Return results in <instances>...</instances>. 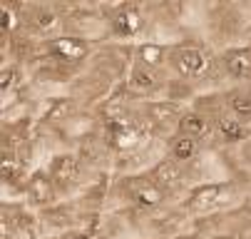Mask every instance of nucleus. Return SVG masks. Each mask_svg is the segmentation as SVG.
<instances>
[{"instance_id":"1","label":"nucleus","mask_w":251,"mask_h":239,"mask_svg":"<svg viewBox=\"0 0 251 239\" xmlns=\"http://www.w3.org/2000/svg\"><path fill=\"white\" fill-rule=\"evenodd\" d=\"M169 73L184 82H192L199 92L222 90L224 78L219 67V53L201 35H182L169 48Z\"/></svg>"},{"instance_id":"2","label":"nucleus","mask_w":251,"mask_h":239,"mask_svg":"<svg viewBox=\"0 0 251 239\" xmlns=\"http://www.w3.org/2000/svg\"><path fill=\"white\" fill-rule=\"evenodd\" d=\"M246 197H251L246 182L236 177H224V180L219 177V180L194 185L184 194V199L179 202V207L189 214V219H199V217H211V214L234 210Z\"/></svg>"},{"instance_id":"3","label":"nucleus","mask_w":251,"mask_h":239,"mask_svg":"<svg viewBox=\"0 0 251 239\" xmlns=\"http://www.w3.org/2000/svg\"><path fill=\"white\" fill-rule=\"evenodd\" d=\"M204 38L209 45L222 53L231 45L251 40V10L236 3H209L201 8Z\"/></svg>"},{"instance_id":"4","label":"nucleus","mask_w":251,"mask_h":239,"mask_svg":"<svg viewBox=\"0 0 251 239\" xmlns=\"http://www.w3.org/2000/svg\"><path fill=\"white\" fill-rule=\"evenodd\" d=\"M100 10L107 23V43L137 45L150 38L152 20L147 5L134 3V0H122V3H102Z\"/></svg>"},{"instance_id":"5","label":"nucleus","mask_w":251,"mask_h":239,"mask_svg":"<svg viewBox=\"0 0 251 239\" xmlns=\"http://www.w3.org/2000/svg\"><path fill=\"white\" fill-rule=\"evenodd\" d=\"M67 10L70 3H18V18H20L18 32L40 43L62 35Z\"/></svg>"},{"instance_id":"6","label":"nucleus","mask_w":251,"mask_h":239,"mask_svg":"<svg viewBox=\"0 0 251 239\" xmlns=\"http://www.w3.org/2000/svg\"><path fill=\"white\" fill-rule=\"evenodd\" d=\"M43 167L48 169V175H50L60 199L77 197L85 189V185L92 180L75 150H57V152L48 155V162Z\"/></svg>"},{"instance_id":"7","label":"nucleus","mask_w":251,"mask_h":239,"mask_svg":"<svg viewBox=\"0 0 251 239\" xmlns=\"http://www.w3.org/2000/svg\"><path fill=\"white\" fill-rule=\"evenodd\" d=\"M95 53H97V43L80 38V35H67V32H62V35L43 40V55L40 57L55 60L57 65L73 70L75 75H82L85 67L90 65V60L95 57Z\"/></svg>"},{"instance_id":"8","label":"nucleus","mask_w":251,"mask_h":239,"mask_svg":"<svg viewBox=\"0 0 251 239\" xmlns=\"http://www.w3.org/2000/svg\"><path fill=\"white\" fill-rule=\"evenodd\" d=\"M169 78H172L169 70H154V67L132 60L122 85L137 102H150V100H164Z\"/></svg>"},{"instance_id":"9","label":"nucleus","mask_w":251,"mask_h":239,"mask_svg":"<svg viewBox=\"0 0 251 239\" xmlns=\"http://www.w3.org/2000/svg\"><path fill=\"white\" fill-rule=\"evenodd\" d=\"M219 67L224 87L226 85H251V43L231 45L219 53Z\"/></svg>"},{"instance_id":"10","label":"nucleus","mask_w":251,"mask_h":239,"mask_svg":"<svg viewBox=\"0 0 251 239\" xmlns=\"http://www.w3.org/2000/svg\"><path fill=\"white\" fill-rule=\"evenodd\" d=\"M20 199L32 212H43V210H48V207H52V204L60 202V194H57V189H55V185L48 175V169L43 164L38 169H32V175L27 177V182L23 187Z\"/></svg>"},{"instance_id":"11","label":"nucleus","mask_w":251,"mask_h":239,"mask_svg":"<svg viewBox=\"0 0 251 239\" xmlns=\"http://www.w3.org/2000/svg\"><path fill=\"white\" fill-rule=\"evenodd\" d=\"M214 127H217V150H239L244 142L251 140V127L236 120L226 105H222L217 112L211 115Z\"/></svg>"},{"instance_id":"12","label":"nucleus","mask_w":251,"mask_h":239,"mask_svg":"<svg viewBox=\"0 0 251 239\" xmlns=\"http://www.w3.org/2000/svg\"><path fill=\"white\" fill-rule=\"evenodd\" d=\"M206 152L209 150L201 142H197L194 137H189L184 132H174L164 140V155L169 159H174L176 164H182L184 169H192L194 164H199Z\"/></svg>"},{"instance_id":"13","label":"nucleus","mask_w":251,"mask_h":239,"mask_svg":"<svg viewBox=\"0 0 251 239\" xmlns=\"http://www.w3.org/2000/svg\"><path fill=\"white\" fill-rule=\"evenodd\" d=\"M176 132L189 134V137H194L197 142H201L206 150H217V127H214V120L209 115H204L201 110L192 107V105L184 110Z\"/></svg>"},{"instance_id":"14","label":"nucleus","mask_w":251,"mask_h":239,"mask_svg":"<svg viewBox=\"0 0 251 239\" xmlns=\"http://www.w3.org/2000/svg\"><path fill=\"white\" fill-rule=\"evenodd\" d=\"M169 40H157V38H147L134 45L132 50V60L154 67V70H169Z\"/></svg>"},{"instance_id":"15","label":"nucleus","mask_w":251,"mask_h":239,"mask_svg":"<svg viewBox=\"0 0 251 239\" xmlns=\"http://www.w3.org/2000/svg\"><path fill=\"white\" fill-rule=\"evenodd\" d=\"M222 95H224L226 110L236 120H241L244 125L251 127V87L249 85H226V87H222Z\"/></svg>"},{"instance_id":"16","label":"nucleus","mask_w":251,"mask_h":239,"mask_svg":"<svg viewBox=\"0 0 251 239\" xmlns=\"http://www.w3.org/2000/svg\"><path fill=\"white\" fill-rule=\"evenodd\" d=\"M209 239H251V234H231V232H224V234H214Z\"/></svg>"},{"instance_id":"17","label":"nucleus","mask_w":251,"mask_h":239,"mask_svg":"<svg viewBox=\"0 0 251 239\" xmlns=\"http://www.w3.org/2000/svg\"><path fill=\"white\" fill-rule=\"evenodd\" d=\"M174 239H204V237L197 234V232H192V229H187L184 234H179V237H174Z\"/></svg>"},{"instance_id":"18","label":"nucleus","mask_w":251,"mask_h":239,"mask_svg":"<svg viewBox=\"0 0 251 239\" xmlns=\"http://www.w3.org/2000/svg\"><path fill=\"white\" fill-rule=\"evenodd\" d=\"M134 239H152V237H134Z\"/></svg>"},{"instance_id":"19","label":"nucleus","mask_w":251,"mask_h":239,"mask_svg":"<svg viewBox=\"0 0 251 239\" xmlns=\"http://www.w3.org/2000/svg\"><path fill=\"white\" fill-rule=\"evenodd\" d=\"M249 87H251V85H249Z\"/></svg>"}]
</instances>
